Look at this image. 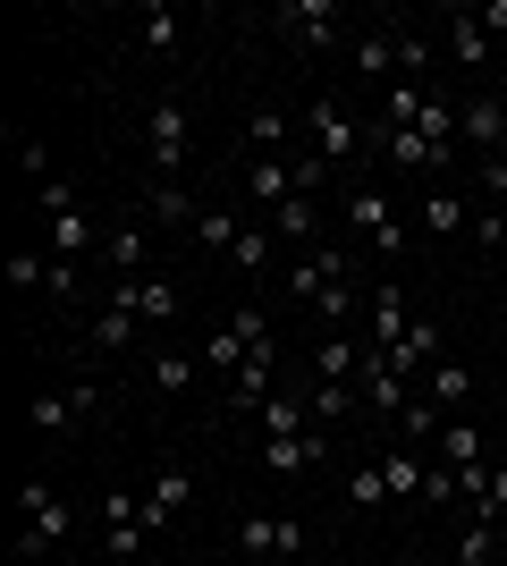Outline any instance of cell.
<instances>
[{"label":"cell","mask_w":507,"mask_h":566,"mask_svg":"<svg viewBox=\"0 0 507 566\" xmlns=\"http://www.w3.org/2000/svg\"><path fill=\"white\" fill-rule=\"evenodd\" d=\"M457 558H465V566H483V558H499V542H490V524H474V533H465V542H457Z\"/></svg>","instance_id":"obj_44"},{"label":"cell","mask_w":507,"mask_h":566,"mask_svg":"<svg viewBox=\"0 0 507 566\" xmlns=\"http://www.w3.org/2000/svg\"><path fill=\"white\" fill-rule=\"evenodd\" d=\"M347 220H356V229L372 237L381 254H398V245H406V229H389V203H381L372 187H356V195H347Z\"/></svg>","instance_id":"obj_14"},{"label":"cell","mask_w":507,"mask_h":566,"mask_svg":"<svg viewBox=\"0 0 507 566\" xmlns=\"http://www.w3.org/2000/svg\"><path fill=\"white\" fill-rule=\"evenodd\" d=\"M474 169H483V187H490V195H507V161H474Z\"/></svg>","instance_id":"obj_46"},{"label":"cell","mask_w":507,"mask_h":566,"mask_svg":"<svg viewBox=\"0 0 507 566\" xmlns=\"http://www.w3.org/2000/svg\"><path fill=\"white\" fill-rule=\"evenodd\" d=\"M152 389L187 398V389H194V355H152Z\"/></svg>","instance_id":"obj_31"},{"label":"cell","mask_w":507,"mask_h":566,"mask_svg":"<svg viewBox=\"0 0 507 566\" xmlns=\"http://www.w3.org/2000/svg\"><path fill=\"white\" fill-rule=\"evenodd\" d=\"M363 331H372V347H363V355H389L398 338L414 331V305H406V287H398V280L372 287V305H363Z\"/></svg>","instance_id":"obj_3"},{"label":"cell","mask_w":507,"mask_h":566,"mask_svg":"<svg viewBox=\"0 0 507 566\" xmlns=\"http://www.w3.org/2000/svg\"><path fill=\"white\" fill-rule=\"evenodd\" d=\"M423 398H432L440 415H457V406L474 398V373H465V364H448V355H440L432 373H423Z\"/></svg>","instance_id":"obj_18"},{"label":"cell","mask_w":507,"mask_h":566,"mask_svg":"<svg viewBox=\"0 0 507 566\" xmlns=\"http://www.w3.org/2000/svg\"><path fill=\"white\" fill-rule=\"evenodd\" d=\"M423 473H432V465H423L414 449H389V457H381V482H389V499H423Z\"/></svg>","instance_id":"obj_23"},{"label":"cell","mask_w":507,"mask_h":566,"mask_svg":"<svg viewBox=\"0 0 507 566\" xmlns=\"http://www.w3.org/2000/svg\"><path fill=\"white\" fill-rule=\"evenodd\" d=\"M474 516H483V524H490V516H507V465H490V473H483V499H474Z\"/></svg>","instance_id":"obj_38"},{"label":"cell","mask_w":507,"mask_h":566,"mask_svg":"<svg viewBox=\"0 0 507 566\" xmlns=\"http://www.w3.org/2000/svg\"><path fill=\"white\" fill-rule=\"evenodd\" d=\"M423 229H465V203L457 195H432V203H423Z\"/></svg>","instance_id":"obj_41"},{"label":"cell","mask_w":507,"mask_h":566,"mask_svg":"<svg viewBox=\"0 0 507 566\" xmlns=\"http://www.w3.org/2000/svg\"><path fill=\"white\" fill-rule=\"evenodd\" d=\"M136 338H145V322H136L127 305H94V347L102 355H127Z\"/></svg>","instance_id":"obj_19"},{"label":"cell","mask_w":507,"mask_h":566,"mask_svg":"<svg viewBox=\"0 0 507 566\" xmlns=\"http://www.w3.org/2000/svg\"><path fill=\"white\" fill-rule=\"evenodd\" d=\"M18 169L43 187V178H51V144H43V136H18Z\"/></svg>","instance_id":"obj_39"},{"label":"cell","mask_w":507,"mask_h":566,"mask_svg":"<svg viewBox=\"0 0 507 566\" xmlns=\"http://www.w3.org/2000/svg\"><path fill=\"white\" fill-rule=\"evenodd\" d=\"M245 187H254V203L279 212V203L296 195V161H245Z\"/></svg>","instance_id":"obj_21"},{"label":"cell","mask_w":507,"mask_h":566,"mask_svg":"<svg viewBox=\"0 0 507 566\" xmlns=\"http://www.w3.org/2000/svg\"><path fill=\"white\" fill-rule=\"evenodd\" d=\"M145 144H152V169H187V102L178 94H161L152 102V118H145Z\"/></svg>","instance_id":"obj_4"},{"label":"cell","mask_w":507,"mask_h":566,"mask_svg":"<svg viewBox=\"0 0 507 566\" xmlns=\"http://www.w3.org/2000/svg\"><path fill=\"white\" fill-rule=\"evenodd\" d=\"M347 280V254H338V245H321V254H305L288 271V296H321V287H338Z\"/></svg>","instance_id":"obj_17"},{"label":"cell","mask_w":507,"mask_h":566,"mask_svg":"<svg viewBox=\"0 0 507 566\" xmlns=\"http://www.w3.org/2000/svg\"><path fill=\"white\" fill-rule=\"evenodd\" d=\"M9 287H51V254L18 245V254H9Z\"/></svg>","instance_id":"obj_32"},{"label":"cell","mask_w":507,"mask_h":566,"mask_svg":"<svg viewBox=\"0 0 507 566\" xmlns=\"http://www.w3.org/2000/svg\"><path fill=\"white\" fill-rule=\"evenodd\" d=\"M363 144H381L398 169H448V161H457V153H448V144H432L423 127H363Z\"/></svg>","instance_id":"obj_5"},{"label":"cell","mask_w":507,"mask_h":566,"mask_svg":"<svg viewBox=\"0 0 507 566\" xmlns=\"http://www.w3.org/2000/svg\"><path fill=\"white\" fill-rule=\"evenodd\" d=\"M347 499H356V507H381V499H389L381 465H356V482H347Z\"/></svg>","instance_id":"obj_40"},{"label":"cell","mask_w":507,"mask_h":566,"mask_svg":"<svg viewBox=\"0 0 507 566\" xmlns=\"http://www.w3.org/2000/svg\"><path fill=\"white\" fill-rule=\"evenodd\" d=\"M237 229H245L237 212H203V220H194V245H203V254H229V245H237Z\"/></svg>","instance_id":"obj_28"},{"label":"cell","mask_w":507,"mask_h":566,"mask_svg":"<svg viewBox=\"0 0 507 566\" xmlns=\"http://www.w3.org/2000/svg\"><path fill=\"white\" fill-rule=\"evenodd\" d=\"M314 380H363V355H356V338H347V331H330L314 347Z\"/></svg>","instance_id":"obj_20"},{"label":"cell","mask_w":507,"mask_h":566,"mask_svg":"<svg viewBox=\"0 0 507 566\" xmlns=\"http://www.w3.org/2000/svg\"><path fill=\"white\" fill-rule=\"evenodd\" d=\"M314 457H321V431L314 423H305V431H271V440H263V465L271 473H305Z\"/></svg>","instance_id":"obj_15"},{"label":"cell","mask_w":507,"mask_h":566,"mask_svg":"<svg viewBox=\"0 0 507 566\" xmlns=\"http://www.w3.org/2000/svg\"><path fill=\"white\" fill-rule=\"evenodd\" d=\"M51 212H76V187H68V178H43V220Z\"/></svg>","instance_id":"obj_45"},{"label":"cell","mask_w":507,"mask_h":566,"mask_svg":"<svg viewBox=\"0 0 507 566\" xmlns=\"http://www.w3.org/2000/svg\"><path fill=\"white\" fill-rule=\"evenodd\" d=\"M432 499H465L457 491V465H432V473H423V507H432Z\"/></svg>","instance_id":"obj_43"},{"label":"cell","mask_w":507,"mask_h":566,"mask_svg":"<svg viewBox=\"0 0 507 566\" xmlns=\"http://www.w3.org/2000/svg\"><path fill=\"white\" fill-rule=\"evenodd\" d=\"M18 516H25L18 524V558H51V549L76 533V507L51 491V482H25V491H18Z\"/></svg>","instance_id":"obj_1"},{"label":"cell","mask_w":507,"mask_h":566,"mask_svg":"<svg viewBox=\"0 0 507 566\" xmlns=\"http://www.w3.org/2000/svg\"><path fill=\"white\" fill-rule=\"evenodd\" d=\"M152 220H169V229H194L203 212H194V203H187L178 187H152Z\"/></svg>","instance_id":"obj_35"},{"label":"cell","mask_w":507,"mask_h":566,"mask_svg":"<svg viewBox=\"0 0 507 566\" xmlns=\"http://www.w3.org/2000/svg\"><path fill=\"white\" fill-rule=\"evenodd\" d=\"M483 566H499V558H483Z\"/></svg>","instance_id":"obj_47"},{"label":"cell","mask_w":507,"mask_h":566,"mask_svg":"<svg viewBox=\"0 0 507 566\" xmlns=\"http://www.w3.org/2000/svg\"><path fill=\"white\" fill-rule=\"evenodd\" d=\"M110 271H119V280H145V229H110Z\"/></svg>","instance_id":"obj_26"},{"label":"cell","mask_w":507,"mask_h":566,"mask_svg":"<svg viewBox=\"0 0 507 566\" xmlns=\"http://www.w3.org/2000/svg\"><path fill=\"white\" fill-rule=\"evenodd\" d=\"M406 69V34H389V25H372V34H356V76L363 85H381L389 94V76Z\"/></svg>","instance_id":"obj_8"},{"label":"cell","mask_w":507,"mask_h":566,"mask_svg":"<svg viewBox=\"0 0 507 566\" xmlns=\"http://www.w3.org/2000/svg\"><path fill=\"white\" fill-rule=\"evenodd\" d=\"M271 25H279L296 51H314V43H330V34H338V0H288Z\"/></svg>","instance_id":"obj_9"},{"label":"cell","mask_w":507,"mask_h":566,"mask_svg":"<svg viewBox=\"0 0 507 566\" xmlns=\"http://www.w3.org/2000/svg\"><path fill=\"white\" fill-rule=\"evenodd\" d=\"M245 144H254V153H279V144H288V111H271V102H263V111L245 118Z\"/></svg>","instance_id":"obj_27"},{"label":"cell","mask_w":507,"mask_h":566,"mask_svg":"<svg viewBox=\"0 0 507 566\" xmlns=\"http://www.w3.org/2000/svg\"><path fill=\"white\" fill-rule=\"evenodd\" d=\"M314 423H347V406H356V389H347V380H314Z\"/></svg>","instance_id":"obj_29"},{"label":"cell","mask_w":507,"mask_h":566,"mask_svg":"<svg viewBox=\"0 0 507 566\" xmlns=\"http://www.w3.org/2000/svg\"><path fill=\"white\" fill-rule=\"evenodd\" d=\"M178 43V18H169V9H145V51H169Z\"/></svg>","instance_id":"obj_42"},{"label":"cell","mask_w":507,"mask_h":566,"mask_svg":"<svg viewBox=\"0 0 507 566\" xmlns=\"http://www.w3.org/2000/svg\"><path fill=\"white\" fill-rule=\"evenodd\" d=\"M194 499V473L187 465H161L152 473V491H145V533H161V524H178V507Z\"/></svg>","instance_id":"obj_13"},{"label":"cell","mask_w":507,"mask_h":566,"mask_svg":"<svg viewBox=\"0 0 507 566\" xmlns=\"http://www.w3.org/2000/svg\"><path fill=\"white\" fill-rule=\"evenodd\" d=\"M271 229H288V245H305V237H314V195H288V203H279V220H271Z\"/></svg>","instance_id":"obj_33"},{"label":"cell","mask_w":507,"mask_h":566,"mask_svg":"<svg viewBox=\"0 0 507 566\" xmlns=\"http://www.w3.org/2000/svg\"><path fill=\"white\" fill-rule=\"evenodd\" d=\"M440 465H483V431L474 423H440Z\"/></svg>","instance_id":"obj_25"},{"label":"cell","mask_w":507,"mask_h":566,"mask_svg":"<svg viewBox=\"0 0 507 566\" xmlns=\"http://www.w3.org/2000/svg\"><path fill=\"white\" fill-rule=\"evenodd\" d=\"M203 364H220V373L237 380V373H245V338H237V331H229V322H220V331H212V338H203Z\"/></svg>","instance_id":"obj_30"},{"label":"cell","mask_w":507,"mask_h":566,"mask_svg":"<svg viewBox=\"0 0 507 566\" xmlns=\"http://www.w3.org/2000/svg\"><path fill=\"white\" fill-rule=\"evenodd\" d=\"M229 262H237L245 280H254V271H263V262H271V237H263V229H237V245H229Z\"/></svg>","instance_id":"obj_36"},{"label":"cell","mask_w":507,"mask_h":566,"mask_svg":"<svg viewBox=\"0 0 507 566\" xmlns=\"http://www.w3.org/2000/svg\"><path fill=\"white\" fill-rule=\"evenodd\" d=\"M102 305H127V313L152 331V322H169V313H178V287H169V280H110V296H102Z\"/></svg>","instance_id":"obj_10"},{"label":"cell","mask_w":507,"mask_h":566,"mask_svg":"<svg viewBox=\"0 0 507 566\" xmlns=\"http://www.w3.org/2000/svg\"><path fill=\"white\" fill-rule=\"evenodd\" d=\"M305 542H314V533H305L296 516H245L237 524V549H245V558H296Z\"/></svg>","instance_id":"obj_6"},{"label":"cell","mask_w":507,"mask_h":566,"mask_svg":"<svg viewBox=\"0 0 507 566\" xmlns=\"http://www.w3.org/2000/svg\"><path fill=\"white\" fill-rule=\"evenodd\" d=\"M314 313H321V322H330V331H347V313H356V280L321 287V296H314Z\"/></svg>","instance_id":"obj_34"},{"label":"cell","mask_w":507,"mask_h":566,"mask_svg":"<svg viewBox=\"0 0 507 566\" xmlns=\"http://www.w3.org/2000/svg\"><path fill=\"white\" fill-rule=\"evenodd\" d=\"M305 136H314V161H356L363 153V118H347L330 94L305 102Z\"/></svg>","instance_id":"obj_2"},{"label":"cell","mask_w":507,"mask_h":566,"mask_svg":"<svg viewBox=\"0 0 507 566\" xmlns=\"http://www.w3.org/2000/svg\"><path fill=\"white\" fill-rule=\"evenodd\" d=\"M85 415H102L94 380H68V389H43V398H34V431H68V423H85Z\"/></svg>","instance_id":"obj_7"},{"label":"cell","mask_w":507,"mask_h":566,"mask_svg":"<svg viewBox=\"0 0 507 566\" xmlns=\"http://www.w3.org/2000/svg\"><path fill=\"white\" fill-rule=\"evenodd\" d=\"M263 423H271V431H305V423H314V406H305V398H271Z\"/></svg>","instance_id":"obj_37"},{"label":"cell","mask_w":507,"mask_h":566,"mask_svg":"<svg viewBox=\"0 0 507 566\" xmlns=\"http://www.w3.org/2000/svg\"><path fill=\"white\" fill-rule=\"evenodd\" d=\"M423 102H432V85H389L381 111H372V127H414V118H423Z\"/></svg>","instance_id":"obj_22"},{"label":"cell","mask_w":507,"mask_h":566,"mask_svg":"<svg viewBox=\"0 0 507 566\" xmlns=\"http://www.w3.org/2000/svg\"><path fill=\"white\" fill-rule=\"evenodd\" d=\"M51 254H60V262H76V254H85V245H94V229H85V212H51Z\"/></svg>","instance_id":"obj_24"},{"label":"cell","mask_w":507,"mask_h":566,"mask_svg":"<svg viewBox=\"0 0 507 566\" xmlns=\"http://www.w3.org/2000/svg\"><path fill=\"white\" fill-rule=\"evenodd\" d=\"M363 406H372L381 423H398V415H406V406H414L406 373H398V364H381V355H363Z\"/></svg>","instance_id":"obj_11"},{"label":"cell","mask_w":507,"mask_h":566,"mask_svg":"<svg viewBox=\"0 0 507 566\" xmlns=\"http://www.w3.org/2000/svg\"><path fill=\"white\" fill-rule=\"evenodd\" d=\"M440 347H448V331H440V322H432V313H414V331L406 338H398V347H389L381 355V364H398V373H432V364H440Z\"/></svg>","instance_id":"obj_12"},{"label":"cell","mask_w":507,"mask_h":566,"mask_svg":"<svg viewBox=\"0 0 507 566\" xmlns=\"http://www.w3.org/2000/svg\"><path fill=\"white\" fill-rule=\"evenodd\" d=\"M448 51H457V69H474V76L490 69V34H483L474 9H448Z\"/></svg>","instance_id":"obj_16"}]
</instances>
